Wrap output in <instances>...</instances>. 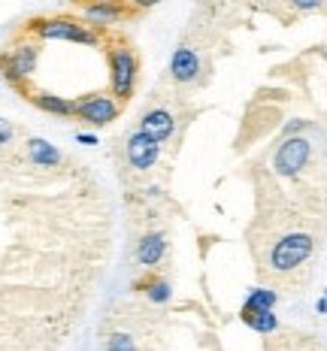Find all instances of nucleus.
Wrapping results in <instances>:
<instances>
[{
	"instance_id": "nucleus-12",
	"label": "nucleus",
	"mask_w": 327,
	"mask_h": 351,
	"mask_svg": "<svg viewBox=\"0 0 327 351\" xmlns=\"http://www.w3.org/2000/svg\"><path fill=\"white\" fill-rule=\"evenodd\" d=\"M167 258V239L164 233H145L136 245V263L145 267L152 273L155 267H161V261Z\"/></svg>"
},
{
	"instance_id": "nucleus-3",
	"label": "nucleus",
	"mask_w": 327,
	"mask_h": 351,
	"mask_svg": "<svg viewBox=\"0 0 327 351\" xmlns=\"http://www.w3.org/2000/svg\"><path fill=\"white\" fill-rule=\"evenodd\" d=\"M36 61H40V46L36 43H19V46L6 49L0 55V73L6 76V82L25 88V82L34 76Z\"/></svg>"
},
{
	"instance_id": "nucleus-21",
	"label": "nucleus",
	"mask_w": 327,
	"mask_h": 351,
	"mask_svg": "<svg viewBox=\"0 0 327 351\" xmlns=\"http://www.w3.org/2000/svg\"><path fill=\"white\" fill-rule=\"evenodd\" d=\"M324 300H327V297H324Z\"/></svg>"
},
{
	"instance_id": "nucleus-9",
	"label": "nucleus",
	"mask_w": 327,
	"mask_h": 351,
	"mask_svg": "<svg viewBox=\"0 0 327 351\" xmlns=\"http://www.w3.org/2000/svg\"><path fill=\"white\" fill-rule=\"evenodd\" d=\"M85 21H91V27H106V25H119L130 16L128 6L121 3H88V6H79Z\"/></svg>"
},
{
	"instance_id": "nucleus-8",
	"label": "nucleus",
	"mask_w": 327,
	"mask_h": 351,
	"mask_svg": "<svg viewBox=\"0 0 327 351\" xmlns=\"http://www.w3.org/2000/svg\"><path fill=\"white\" fill-rule=\"evenodd\" d=\"M173 130H176V121H173V115L167 112V109H149L140 121V134H145L152 143H158V145L170 140Z\"/></svg>"
},
{
	"instance_id": "nucleus-18",
	"label": "nucleus",
	"mask_w": 327,
	"mask_h": 351,
	"mask_svg": "<svg viewBox=\"0 0 327 351\" xmlns=\"http://www.w3.org/2000/svg\"><path fill=\"white\" fill-rule=\"evenodd\" d=\"M12 136H16V130H12V124L6 121V119H0V145H6L12 140Z\"/></svg>"
},
{
	"instance_id": "nucleus-7",
	"label": "nucleus",
	"mask_w": 327,
	"mask_h": 351,
	"mask_svg": "<svg viewBox=\"0 0 327 351\" xmlns=\"http://www.w3.org/2000/svg\"><path fill=\"white\" fill-rule=\"evenodd\" d=\"M125 155H128V164L134 167V170H152V167L158 164L161 145L152 143L145 134H140V130H134L125 143Z\"/></svg>"
},
{
	"instance_id": "nucleus-16",
	"label": "nucleus",
	"mask_w": 327,
	"mask_h": 351,
	"mask_svg": "<svg viewBox=\"0 0 327 351\" xmlns=\"http://www.w3.org/2000/svg\"><path fill=\"white\" fill-rule=\"evenodd\" d=\"M239 318L258 333H273L276 327H279V318H276L273 312H239Z\"/></svg>"
},
{
	"instance_id": "nucleus-10",
	"label": "nucleus",
	"mask_w": 327,
	"mask_h": 351,
	"mask_svg": "<svg viewBox=\"0 0 327 351\" xmlns=\"http://www.w3.org/2000/svg\"><path fill=\"white\" fill-rule=\"evenodd\" d=\"M170 73H173V79H176L179 85H191L194 79H197V73H200L197 52L188 49V46H179L176 52H173V58H170Z\"/></svg>"
},
{
	"instance_id": "nucleus-15",
	"label": "nucleus",
	"mask_w": 327,
	"mask_h": 351,
	"mask_svg": "<svg viewBox=\"0 0 327 351\" xmlns=\"http://www.w3.org/2000/svg\"><path fill=\"white\" fill-rule=\"evenodd\" d=\"M276 306V294L267 288H254L249 297H245L243 303V312H273Z\"/></svg>"
},
{
	"instance_id": "nucleus-14",
	"label": "nucleus",
	"mask_w": 327,
	"mask_h": 351,
	"mask_svg": "<svg viewBox=\"0 0 327 351\" xmlns=\"http://www.w3.org/2000/svg\"><path fill=\"white\" fill-rule=\"evenodd\" d=\"M27 158H31V164H36V167H58L61 164V152H58L49 140H40V136L27 140Z\"/></svg>"
},
{
	"instance_id": "nucleus-4",
	"label": "nucleus",
	"mask_w": 327,
	"mask_h": 351,
	"mask_svg": "<svg viewBox=\"0 0 327 351\" xmlns=\"http://www.w3.org/2000/svg\"><path fill=\"white\" fill-rule=\"evenodd\" d=\"M121 104L112 97L109 91H97V94H85L76 100V119L94 124V128H106L119 119Z\"/></svg>"
},
{
	"instance_id": "nucleus-17",
	"label": "nucleus",
	"mask_w": 327,
	"mask_h": 351,
	"mask_svg": "<svg viewBox=\"0 0 327 351\" xmlns=\"http://www.w3.org/2000/svg\"><path fill=\"white\" fill-rule=\"evenodd\" d=\"M104 351H136V342H134V336H128V333H112L106 339Z\"/></svg>"
},
{
	"instance_id": "nucleus-20",
	"label": "nucleus",
	"mask_w": 327,
	"mask_h": 351,
	"mask_svg": "<svg viewBox=\"0 0 327 351\" xmlns=\"http://www.w3.org/2000/svg\"><path fill=\"white\" fill-rule=\"evenodd\" d=\"M76 143H82V145H97V136H94V134H76Z\"/></svg>"
},
{
	"instance_id": "nucleus-2",
	"label": "nucleus",
	"mask_w": 327,
	"mask_h": 351,
	"mask_svg": "<svg viewBox=\"0 0 327 351\" xmlns=\"http://www.w3.org/2000/svg\"><path fill=\"white\" fill-rule=\"evenodd\" d=\"M27 34H36L40 40H67L82 43V46H97L100 36L91 25H82L79 19L70 16H52V19H34L27 25Z\"/></svg>"
},
{
	"instance_id": "nucleus-5",
	"label": "nucleus",
	"mask_w": 327,
	"mask_h": 351,
	"mask_svg": "<svg viewBox=\"0 0 327 351\" xmlns=\"http://www.w3.org/2000/svg\"><path fill=\"white\" fill-rule=\"evenodd\" d=\"M309 254H312V237H306V233H291V237L276 243L270 254V267L279 269V273H288V269L300 267Z\"/></svg>"
},
{
	"instance_id": "nucleus-6",
	"label": "nucleus",
	"mask_w": 327,
	"mask_h": 351,
	"mask_svg": "<svg viewBox=\"0 0 327 351\" xmlns=\"http://www.w3.org/2000/svg\"><path fill=\"white\" fill-rule=\"evenodd\" d=\"M309 155H312L309 140H303V136H288V140H282V145L276 149L273 170L279 176H297L303 167H306Z\"/></svg>"
},
{
	"instance_id": "nucleus-1",
	"label": "nucleus",
	"mask_w": 327,
	"mask_h": 351,
	"mask_svg": "<svg viewBox=\"0 0 327 351\" xmlns=\"http://www.w3.org/2000/svg\"><path fill=\"white\" fill-rule=\"evenodd\" d=\"M106 58H109V94L119 104H128L136 91V79H140V58L128 43L109 46Z\"/></svg>"
},
{
	"instance_id": "nucleus-19",
	"label": "nucleus",
	"mask_w": 327,
	"mask_h": 351,
	"mask_svg": "<svg viewBox=\"0 0 327 351\" xmlns=\"http://www.w3.org/2000/svg\"><path fill=\"white\" fill-rule=\"evenodd\" d=\"M303 124H306V121H300V119H294V121H291V124H288V128H285V140H288V136H294V134H297V130H300V128H303Z\"/></svg>"
},
{
	"instance_id": "nucleus-11",
	"label": "nucleus",
	"mask_w": 327,
	"mask_h": 351,
	"mask_svg": "<svg viewBox=\"0 0 327 351\" xmlns=\"http://www.w3.org/2000/svg\"><path fill=\"white\" fill-rule=\"evenodd\" d=\"M27 100L49 115H61V119H76V100L58 97L52 91H27Z\"/></svg>"
},
{
	"instance_id": "nucleus-13",
	"label": "nucleus",
	"mask_w": 327,
	"mask_h": 351,
	"mask_svg": "<svg viewBox=\"0 0 327 351\" xmlns=\"http://www.w3.org/2000/svg\"><path fill=\"white\" fill-rule=\"evenodd\" d=\"M134 291L145 294V297L152 300V303H167V300L173 297L170 282L161 279L158 273H149V276H143V279H136V282H134Z\"/></svg>"
}]
</instances>
